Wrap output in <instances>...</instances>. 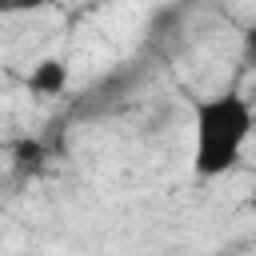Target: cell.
I'll list each match as a JSON object with an SVG mask.
<instances>
[{"mask_svg": "<svg viewBox=\"0 0 256 256\" xmlns=\"http://www.w3.org/2000/svg\"><path fill=\"white\" fill-rule=\"evenodd\" d=\"M256 132V112L240 92H212L192 104V172L216 180L244 160V148Z\"/></svg>", "mask_w": 256, "mask_h": 256, "instance_id": "obj_1", "label": "cell"}, {"mask_svg": "<svg viewBox=\"0 0 256 256\" xmlns=\"http://www.w3.org/2000/svg\"><path fill=\"white\" fill-rule=\"evenodd\" d=\"M64 88H68V64H64L60 56H48V60L32 64V72H28V92H32V96L52 100V96H60Z\"/></svg>", "mask_w": 256, "mask_h": 256, "instance_id": "obj_2", "label": "cell"}, {"mask_svg": "<svg viewBox=\"0 0 256 256\" xmlns=\"http://www.w3.org/2000/svg\"><path fill=\"white\" fill-rule=\"evenodd\" d=\"M44 164H48V148H44V140L24 136V140H16V144H12V172H16L20 180L40 176V172H44Z\"/></svg>", "mask_w": 256, "mask_h": 256, "instance_id": "obj_3", "label": "cell"}, {"mask_svg": "<svg viewBox=\"0 0 256 256\" xmlns=\"http://www.w3.org/2000/svg\"><path fill=\"white\" fill-rule=\"evenodd\" d=\"M52 0H0V16H16V12H40Z\"/></svg>", "mask_w": 256, "mask_h": 256, "instance_id": "obj_4", "label": "cell"}, {"mask_svg": "<svg viewBox=\"0 0 256 256\" xmlns=\"http://www.w3.org/2000/svg\"><path fill=\"white\" fill-rule=\"evenodd\" d=\"M240 60L256 72V24H248V28H244V36H240Z\"/></svg>", "mask_w": 256, "mask_h": 256, "instance_id": "obj_5", "label": "cell"}]
</instances>
